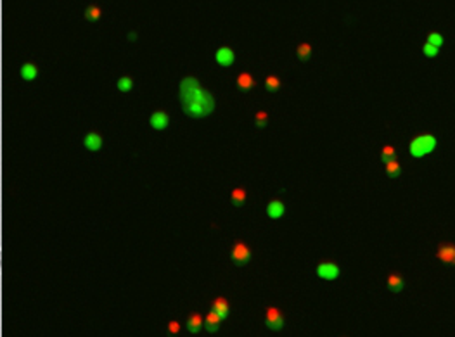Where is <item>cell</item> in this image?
<instances>
[{"label": "cell", "instance_id": "cell-1", "mask_svg": "<svg viewBox=\"0 0 455 337\" xmlns=\"http://www.w3.org/2000/svg\"><path fill=\"white\" fill-rule=\"evenodd\" d=\"M182 99L187 100L184 102V109L191 116H206L213 109V99L208 96L196 80L187 78L182 83Z\"/></svg>", "mask_w": 455, "mask_h": 337}, {"label": "cell", "instance_id": "cell-2", "mask_svg": "<svg viewBox=\"0 0 455 337\" xmlns=\"http://www.w3.org/2000/svg\"><path fill=\"white\" fill-rule=\"evenodd\" d=\"M436 147V137L430 135V133H422V135L412 139L410 145H408V152L414 158H424L430 152H433Z\"/></svg>", "mask_w": 455, "mask_h": 337}, {"label": "cell", "instance_id": "cell-3", "mask_svg": "<svg viewBox=\"0 0 455 337\" xmlns=\"http://www.w3.org/2000/svg\"><path fill=\"white\" fill-rule=\"evenodd\" d=\"M315 271L322 280H336L339 277V266L334 261H322L317 265Z\"/></svg>", "mask_w": 455, "mask_h": 337}, {"label": "cell", "instance_id": "cell-4", "mask_svg": "<svg viewBox=\"0 0 455 337\" xmlns=\"http://www.w3.org/2000/svg\"><path fill=\"white\" fill-rule=\"evenodd\" d=\"M265 323H267L268 329L272 330H280L284 327V315L279 308H267V313H265Z\"/></svg>", "mask_w": 455, "mask_h": 337}, {"label": "cell", "instance_id": "cell-5", "mask_svg": "<svg viewBox=\"0 0 455 337\" xmlns=\"http://www.w3.org/2000/svg\"><path fill=\"white\" fill-rule=\"evenodd\" d=\"M251 260V251L250 247L244 244V242H235L234 247H232V261L235 265H246Z\"/></svg>", "mask_w": 455, "mask_h": 337}, {"label": "cell", "instance_id": "cell-6", "mask_svg": "<svg viewBox=\"0 0 455 337\" xmlns=\"http://www.w3.org/2000/svg\"><path fill=\"white\" fill-rule=\"evenodd\" d=\"M215 59H217V63L220 64V66L228 68V66L234 64L235 55H234V50H232L230 47H220L217 50V54H215Z\"/></svg>", "mask_w": 455, "mask_h": 337}, {"label": "cell", "instance_id": "cell-7", "mask_svg": "<svg viewBox=\"0 0 455 337\" xmlns=\"http://www.w3.org/2000/svg\"><path fill=\"white\" fill-rule=\"evenodd\" d=\"M284 213H286V206L279 199H272L267 204V215L272 220H279L280 217H284Z\"/></svg>", "mask_w": 455, "mask_h": 337}, {"label": "cell", "instance_id": "cell-8", "mask_svg": "<svg viewBox=\"0 0 455 337\" xmlns=\"http://www.w3.org/2000/svg\"><path fill=\"white\" fill-rule=\"evenodd\" d=\"M436 256H438V260L443 261V263L452 265L455 261V246L454 244H441V246L438 247Z\"/></svg>", "mask_w": 455, "mask_h": 337}, {"label": "cell", "instance_id": "cell-9", "mask_svg": "<svg viewBox=\"0 0 455 337\" xmlns=\"http://www.w3.org/2000/svg\"><path fill=\"white\" fill-rule=\"evenodd\" d=\"M228 301L225 297H217V299L211 303V312L217 313L222 320H225L228 316Z\"/></svg>", "mask_w": 455, "mask_h": 337}, {"label": "cell", "instance_id": "cell-10", "mask_svg": "<svg viewBox=\"0 0 455 337\" xmlns=\"http://www.w3.org/2000/svg\"><path fill=\"white\" fill-rule=\"evenodd\" d=\"M151 126L154 130H165L166 126L170 125V118L166 113H163V111H158V113H154L152 116H151L149 120Z\"/></svg>", "mask_w": 455, "mask_h": 337}, {"label": "cell", "instance_id": "cell-11", "mask_svg": "<svg viewBox=\"0 0 455 337\" xmlns=\"http://www.w3.org/2000/svg\"><path fill=\"white\" fill-rule=\"evenodd\" d=\"M83 144H85V147H87L88 150H99L101 147H102V137H101L99 133H96V132H90V133H87V135H85Z\"/></svg>", "mask_w": 455, "mask_h": 337}, {"label": "cell", "instance_id": "cell-12", "mask_svg": "<svg viewBox=\"0 0 455 337\" xmlns=\"http://www.w3.org/2000/svg\"><path fill=\"white\" fill-rule=\"evenodd\" d=\"M38 76V68L33 63H26L21 66V78L25 81H33Z\"/></svg>", "mask_w": 455, "mask_h": 337}, {"label": "cell", "instance_id": "cell-13", "mask_svg": "<svg viewBox=\"0 0 455 337\" xmlns=\"http://www.w3.org/2000/svg\"><path fill=\"white\" fill-rule=\"evenodd\" d=\"M220 322H222V318L217 315V313L209 312L208 315H206V318H204L206 330H208V332H217V330L220 329Z\"/></svg>", "mask_w": 455, "mask_h": 337}, {"label": "cell", "instance_id": "cell-14", "mask_svg": "<svg viewBox=\"0 0 455 337\" xmlns=\"http://www.w3.org/2000/svg\"><path fill=\"white\" fill-rule=\"evenodd\" d=\"M235 83H237V87L241 88L242 92H248L254 87V78L251 76L250 73H241L237 76V80H235Z\"/></svg>", "mask_w": 455, "mask_h": 337}, {"label": "cell", "instance_id": "cell-15", "mask_svg": "<svg viewBox=\"0 0 455 337\" xmlns=\"http://www.w3.org/2000/svg\"><path fill=\"white\" fill-rule=\"evenodd\" d=\"M405 282H404V277L398 273H391L388 277V287L389 290H393V292H400L402 289H404Z\"/></svg>", "mask_w": 455, "mask_h": 337}, {"label": "cell", "instance_id": "cell-16", "mask_svg": "<svg viewBox=\"0 0 455 337\" xmlns=\"http://www.w3.org/2000/svg\"><path fill=\"white\" fill-rule=\"evenodd\" d=\"M202 325H204V320H202V316L199 315V313H192V315L189 316V320H187V329L191 330L192 334H198L199 330H201Z\"/></svg>", "mask_w": 455, "mask_h": 337}, {"label": "cell", "instance_id": "cell-17", "mask_svg": "<svg viewBox=\"0 0 455 337\" xmlns=\"http://www.w3.org/2000/svg\"><path fill=\"white\" fill-rule=\"evenodd\" d=\"M230 199H232V204L234 206H242L244 202H246V191L241 187L234 189L230 194Z\"/></svg>", "mask_w": 455, "mask_h": 337}, {"label": "cell", "instance_id": "cell-18", "mask_svg": "<svg viewBox=\"0 0 455 337\" xmlns=\"http://www.w3.org/2000/svg\"><path fill=\"white\" fill-rule=\"evenodd\" d=\"M402 173V166L400 163L397 161V159H393V161L386 163V175L391 176V178H397V176H400Z\"/></svg>", "mask_w": 455, "mask_h": 337}, {"label": "cell", "instance_id": "cell-19", "mask_svg": "<svg viewBox=\"0 0 455 337\" xmlns=\"http://www.w3.org/2000/svg\"><path fill=\"white\" fill-rule=\"evenodd\" d=\"M296 55L300 61H308L312 55V45L310 44H300L296 48Z\"/></svg>", "mask_w": 455, "mask_h": 337}, {"label": "cell", "instance_id": "cell-20", "mask_svg": "<svg viewBox=\"0 0 455 337\" xmlns=\"http://www.w3.org/2000/svg\"><path fill=\"white\" fill-rule=\"evenodd\" d=\"M381 159L384 163H389L393 161V159H397V149L393 145H384L381 149Z\"/></svg>", "mask_w": 455, "mask_h": 337}, {"label": "cell", "instance_id": "cell-21", "mask_svg": "<svg viewBox=\"0 0 455 337\" xmlns=\"http://www.w3.org/2000/svg\"><path fill=\"white\" fill-rule=\"evenodd\" d=\"M101 16H102V11H101L97 5H90V7L85 11V18H87L88 21H99Z\"/></svg>", "mask_w": 455, "mask_h": 337}, {"label": "cell", "instance_id": "cell-22", "mask_svg": "<svg viewBox=\"0 0 455 337\" xmlns=\"http://www.w3.org/2000/svg\"><path fill=\"white\" fill-rule=\"evenodd\" d=\"M428 44H431V45H434V47H438L440 48L441 45H443V42H445V38H443V35L441 33H438V31H431L430 35H428Z\"/></svg>", "mask_w": 455, "mask_h": 337}, {"label": "cell", "instance_id": "cell-23", "mask_svg": "<svg viewBox=\"0 0 455 337\" xmlns=\"http://www.w3.org/2000/svg\"><path fill=\"white\" fill-rule=\"evenodd\" d=\"M265 87H267L268 92H277L280 88V80L277 76H274V74H270L265 80Z\"/></svg>", "mask_w": 455, "mask_h": 337}, {"label": "cell", "instance_id": "cell-24", "mask_svg": "<svg viewBox=\"0 0 455 337\" xmlns=\"http://www.w3.org/2000/svg\"><path fill=\"white\" fill-rule=\"evenodd\" d=\"M132 87H133V80L130 76H123L118 80V90L128 92V90H132Z\"/></svg>", "mask_w": 455, "mask_h": 337}, {"label": "cell", "instance_id": "cell-25", "mask_svg": "<svg viewBox=\"0 0 455 337\" xmlns=\"http://www.w3.org/2000/svg\"><path fill=\"white\" fill-rule=\"evenodd\" d=\"M438 52H440V48L434 47V45H431V44H428V42H426L424 45H422V54L426 55V57H430V59L436 57Z\"/></svg>", "mask_w": 455, "mask_h": 337}, {"label": "cell", "instance_id": "cell-26", "mask_svg": "<svg viewBox=\"0 0 455 337\" xmlns=\"http://www.w3.org/2000/svg\"><path fill=\"white\" fill-rule=\"evenodd\" d=\"M267 113H263V111H260V113H256V120H254V123H256L258 128H263L265 125H267Z\"/></svg>", "mask_w": 455, "mask_h": 337}, {"label": "cell", "instance_id": "cell-27", "mask_svg": "<svg viewBox=\"0 0 455 337\" xmlns=\"http://www.w3.org/2000/svg\"><path fill=\"white\" fill-rule=\"evenodd\" d=\"M178 332H180L178 322H170L168 323V334H170V336H177Z\"/></svg>", "mask_w": 455, "mask_h": 337}]
</instances>
